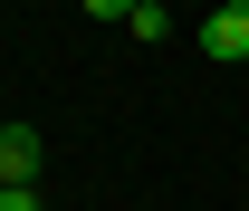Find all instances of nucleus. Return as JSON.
<instances>
[{"instance_id":"obj_1","label":"nucleus","mask_w":249,"mask_h":211,"mask_svg":"<svg viewBox=\"0 0 249 211\" xmlns=\"http://www.w3.org/2000/svg\"><path fill=\"white\" fill-rule=\"evenodd\" d=\"M38 173V125H0V182H29Z\"/></svg>"},{"instance_id":"obj_5","label":"nucleus","mask_w":249,"mask_h":211,"mask_svg":"<svg viewBox=\"0 0 249 211\" xmlns=\"http://www.w3.org/2000/svg\"><path fill=\"white\" fill-rule=\"evenodd\" d=\"M87 10H96V19H134V0H87Z\"/></svg>"},{"instance_id":"obj_4","label":"nucleus","mask_w":249,"mask_h":211,"mask_svg":"<svg viewBox=\"0 0 249 211\" xmlns=\"http://www.w3.org/2000/svg\"><path fill=\"white\" fill-rule=\"evenodd\" d=\"M0 211H38V182H0Z\"/></svg>"},{"instance_id":"obj_3","label":"nucleus","mask_w":249,"mask_h":211,"mask_svg":"<svg viewBox=\"0 0 249 211\" xmlns=\"http://www.w3.org/2000/svg\"><path fill=\"white\" fill-rule=\"evenodd\" d=\"M124 29L154 48V38H173V10H163V0H134V19H124Z\"/></svg>"},{"instance_id":"obj_2","label":"nucleus","mask_w":249,"mask_h":211,"mask_svg":"<svg viewBox=\"0 0 249 211\" xmlns=\"http://www.w3.org/2000/svg\"><path fill=\"white\" fill-rule=\"evenodd\" d=\"M201 48H211V58H249V10H230V0H220L211 29H201Z\"/></svg>"}]
</instances>
